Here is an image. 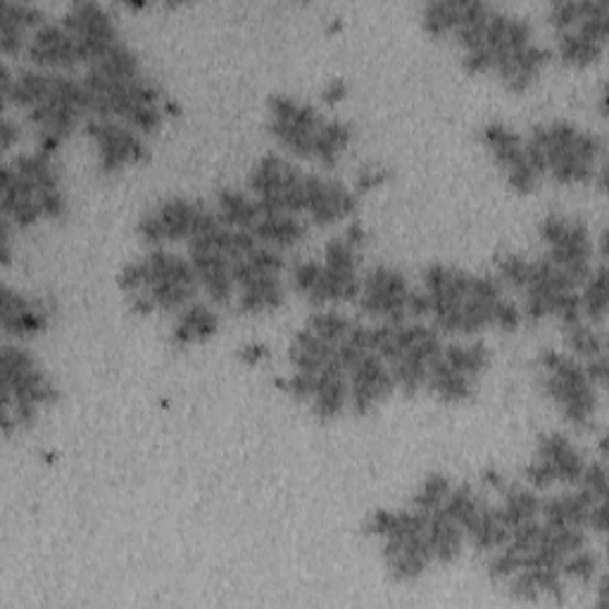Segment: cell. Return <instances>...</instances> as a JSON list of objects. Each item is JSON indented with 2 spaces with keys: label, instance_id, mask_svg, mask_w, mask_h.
<instances>
[{
  "label": "cell",
  "instance_id": "49",
  "mask_svg": "<svg viewBox=\"0 0 609 609\" xmlns=\"http://www.w3.org/2000/svg\"><path fill=\"white\" fill-rule=\"evenodd\" d=\"M389 176H391V170L386 168V164L381 162H369L365 164V168H359L357 170V176H355V193L359 196V193H369L374 188H379L383 186L386 182H389Z\"/></svg>",
  "mask_w": 609,
  "mask_h": 609
},
{
  "label": "cell",
  "instance_id": "38",
  "mask_svg": "<svg viewBox=\"0 0 609 609\" xmlns=\"http://www.w3.org/2000/svg\"><path fill=\"white\" fill-rule=\"evenodd\" d=\"M566 348L572 351L578 359H590L605 353V334L602 326H595L586 320H576L570 324H562Z\"/></svg>",
  "mask_w": 609,
  "mask_h": 609
},
{
  "label": "cell",
  "instance_id": "63",
  "mask_svg": "<svg viewBox=\"0 0 609 609\" xmlns=\"http://www.w3.org/2000/svg\"><path fill=\"white\" fill-rule=\"evenodd\" d=\"M343 237L348 239L351 243H355V245L359 248V251H363L365 243H367V229H365L363 225H359V221H353V225H348V229L343 231Z\"/></svg>",
  "mask_w": 609,
  "mask_h": 609
},
{
  "label": "cell",
  "instance_id": "45",
  "mask_svg": "<svg viewBox=\"0 0 609 609\" xmlns=\"http://www.w3.org/2000/svg\"><path fill=\"white\" fill-rule=\"evenodd\" d=\"M324 267L331 269H348V272H359V248L351 243L348 239L336 237L324 245Z\"/></svg>",
  "mask_w": 609,
  "mask_h": 609
},
{
  "label": "cell",
  "instance_id": "50",
  "mask_svg": "<svg viewBox=\"0 0 609 609\" xmlns=\"http://www.w3.org/2000/svg\"><path fill=\"white\" fill-rule=\"evenodd\" d=\"M521 476L533 491H545L558 483L552 467L545 460H541V457H533V460L521 469Z\"/></svg>",
  "mask_w": 609,
  "mask_h": 609
},
{
  "label": "cell",
  "instance_id": "28",
  "mask_svg": "<svg viewBox=\"0 0 609 609\" xmlns=\"http://www.w3.org/2000/svg\"><path fill=\"white\" fill-rule=\"evenodd\" d=\"M359 272H348V269H331L322 265V274L317 284L310 288V294L304 296L317 308H324L331 302H351L357 300L359 296Z\"/></svg>",
  "mask_w": 609,
  "mask_h": 609
},
{
  "label": "cell",
  "instance_id": "4",
  "mask_svg": "<svg viewBox=\"0 0 609 609\" xmlns=\"http://www.w3.org/2000/svg\"><path fill=\"white\" fill-rule=\"evenodd\" d=\"M541 367V389L550 400H555L564 420L584 428L590 424L598 407V386H595L581 359L555 348H545L538 355Z\"/></svg>",
  "mask_w": 609,
  "mask_h": 609
},
{
  "label": "cell",
  "instance_id": "25",
  "mask_svg": "<svg viewBox=\"0 0 609 609\" xmlns=\"http://www.w3.org/2000/svg\"><path fill=\"white\" fill-rule=\"evenodd\" d=\"M593 503H598V501H593L584 489L566 491V493L550 495V497H545V501H541V515H543V521H548V524L581 526V529H586Z\"/></svg>",
  "mask_w": 609,
  "mask_h": 609
},
{
  "label": "cell",
  "instance_id": "12",
  "mask_svg": "<svg viewBox=\"0 0 609 609\" xmlns=\"http://www.w3.org/2000/svg\"><path fill=\"white\" fill-rule=\"evenodd\" d=\"M221 225L212 231L200 233V237L188 241V260L193 269L198 274V281L210 296L212 302L227 304L233 296V274H231V257L225 253L219 241Z\"/></svg>",
  "mask_w": 609,
  "mask_h": 609
},
{
  "label": "cell",
  "instance_id": "24",
  "mask_svg": "<svg viewBox=\"0 0 609 609\" xmlns=\"http://www.w3.org/2000/svg\"><path fill=\"white\" fill-rule=\"evenodd\" d=\"M426 538H428V548H432L434 562L452 564L460 560L462 545H464V531L460 524L443 512V507L434 509L432 515H428Z\"/></svg>",
  "mask_w": 609,
  "mask_h": 609
},
{
  "label": "cell",
  "instance_id": "26",
  "mask_svg": "<svg viewBox=\"0 0 609 609\" xmlns=\"http://www.w3.org/2000/svg\"><path fill=\"white\" fill-rule=\"evenodd\" d=\"M253 233L260 243L284 251L308 237V221L290 212H267L257 219Z\"/></svg>",
  "mask_w": 609,
  "mask_h": 609
},
{
  "label": "cell",
  "instance_id": "61",
  "mask_svg": "<svg viewBox=\"0 0 609 609\" xmlns=\"http://www.w3.org/2000/svg\"><path fill=\"white\" fill-rule=\"evenodd\" d=\"M481 483H483V486H486L489 491L501 493L509 481L505 479L503 472H497L495 467H489V469H483V472H481Z\"/></svg>",
  "mask_w": 609,
  "mask_h": 609
},
{
  "label": "cell",
  "instance_id": "21",
  "mask_svg": "<svg viewBox=\"0 0 609 609\" xmlns=\"http://www.w3.org/2000/svg\"><path fill=\"white\" fill-rule=\"evenodd\" d=\"M312 412L317 420H334L348 405V369H345L338 357L317 374V391L312 395Z\"/></svg>",
  "mask_w": 609,
  "mask_h": 609
},
{
  "label": "cell",
  "instance_id": "46",
  "mask_svg": "<svg viewBox=\"0 0 609 609\" xmlns=\"http://www.w3.org/2000/svg\"><path fill=\"white\" fill-rule=\"evenodd\" d=\"M0 20L15 22L22 30H38L41 24L48 22L44 8L34 3H18V0H3L0 3Z\"/></svg>",
  "mask_w": 609,
  "mask_h": 609
},
{
  "label": "cell",
  "instance_id": "16",
  "mask_svg": "<svg viewBox=\"0 0 609 609\" xmlns=\"http://www.w3.org/2000/svg\"><path fill=\"white\" fill-rule=\"evenodd\" d=\"M443 353V343L438 331L426 326L424 334L414 341L410 348L400 355L395 363H391V374L395 379V389L405 395H414L426 386V374L434 359Z\"/></svg>",
  "mask_w": 609,
  "mask_h": 609
},
{
  "label": "cell",
  "instance_id": "35",
  "mask_svg": "<svg viewBox=\"0 0 609 609\" xmlns=\"http://www.w3.org/2000/svg\"><path fill=\"white\" fill-rule=\"evenodd\" d=\"M353 141V124L345 119H324L320 134H317L314 143V160L322 164L324 170H334L343 150Z\"/></svg>",
  "mask_w": 609,
  "mask_h": 609
},
{
  "label": "cell",
  "instance_id": "18",
  "mask_svg": "<svg viewBox=\"0 0 609 609\" xmlns=\"http://www.w3.org/2000/svg\"><path fill=\"white\" fill-rule=\"evenodd\" d=\"M550 60H552V50L548 46L529 44L515 53L505 55L503 60H497L493 72L501 77L509 93H524L538 79V74L543 72V67Z\"/></svg>",
  "mask_w": 609,
  "mask_h": 609
},
{
  "label": "cell",
  "instance_id": "1",
  "mask_svg": "<svg viewBox=\"0 0 609 609\" xmlns=\"http://www.w3.org/2000/svg\"><path fill=\"white\" fill-rule=\"evenodd\" d=\"M60 389L53 383L36 357L18 343H5L0 351V403H3V434L10 438L15 432L32 426L38 410L55 403Z\"/></svg>",
  "mask_w": 609,
  "mask_h": 609
},
{
  "label": "cell",
  "instance_id": "30",
  "mask_svg": "<svg viewBox=\"0 0 609 609\" xmlns=\"http://www.w3.org/2000/svg\"><path fill=\"white\" fill-rule=\"evenodd\" d=\"M219 329V317L217 312L205 302H188L186 308L179 314V320L172 329V343L176 345H188L196 341H207L217 334Z\"/></svg>",
  "mask_w": 609,
  "mask_h": 609
},
{
  "label": "cell",
  "instance_id": "22",
  "mask_svg": "<svg viewBox=\"0 0 609 609\" xmlns=\"http://www.w3.org/2000/svg\"><path fill=\"white\" fill-rule=\"evenodd\" d=\"M481 143L505 174L529 162L526 160L524 138L515 129L507 127L505 122H497V119L489 122L486 127L481 129Z\"/></svg>",
  "mask_w": 609,
  "mask_h": 609
},
{
  "label": "cell",
  "instance_id": "39",
  "mask_svg": "<svg viewBox=\"0 0 609 609\" xmlns=\"http://www.w3.org/2000/svg\"><path fill=\"white\" fill-rule=\"evenodd\" d=\"M558 53L566 65L588 67L602 58L605 44H598V41H590L586 36H581L576 30H570V32L560 34Z\"/></svg>",
  "mask_w": 609,
  "mask_h": 609
},
{
  "label": "cell",
  "instance_id": "3",
  "mask_svg": "<svg viewBox=\"0 0 609 609\" xmlns=\"http://www.w3.org/2000/svg\"><path fill=\"white\" fill-rule=\"evenodd\" d=\"M117 281L124 296L148 294L158 310L168 312L184 310L200 286L191 260L168 248H150L143 257L127 262Z\"/></svg>",
  "mask_w": 609,
  "mask_h": 609
},
{
  "label": "cell",
  "instance_id": "31",
  "mask_svg": "<svg viewBox=\"0 0 609 609\" xmlns=\"http://www.w3.org/2000/svg\"><path fill=\"white\" fill-rule=\"evenodd\" d=\"M215 212L225 227L245 229V231H253L257 219L262 217L257 200L251 196V193L239 188H219Z\"/></svg>",
  "mask_w": 609,
  "mask_h": 609
},
{
  "label": "cell",
  "instance_id": "23",
  "mask_svg": "<svg viewBox=\"0 0 609 609\" xmlns=\"http://www.w3.org/2000/svg\"><path fill=\"white\" fill-rule=\"evenodd\" d=\"M462 531L464 538H469V543L479 552H489V555L495 550H501L509 538V526L503 521L497 505H491L486 497H483V503L479 505L472 519L462 526Z\"/></svg>",
  "mask_w": 609,
  "mask_h": 609
},
{
  "label": "cell",
  "instance_id": "43",
  "mask_svg": "<svg viewBox=\"0 0 609 609\" xmlns=\"http://www.w3.org/2000/svg\"><path fill=\"white\" fill-rule=\"evenodd\" d=\"M450 491H452V481H450L448 474H440V472L428 474L422 481V486L414 491L412 507H420V509H426V512L440 509Z\"/></svg>",
  "mask_w": 609,
  "mask_h": 609
},
{
  "label": "cell",
  "instance_id": "13",
  "mask_svg": "<svg viewBox=\"0 0 609 609\" xmlns=\"http://www.w3.org/2000/svg\"><path fill=\"white\" fill-rule=\"evenodd\" d=\"M395 391L391 367L377 353H367L348 369V403L355 414H367Z\"/></svg>",
  "mask_w": 609,
  "mask_h": 609
},
{
  "label": "cell",
  "instance_id": "7",
  "mask_svg": "<svg viewBox=\"0 0 609 609\" xmlns=\"http://www.w3.org/2000/svg\"><path fill=\"white\" fill-rule=\"evenodd\" d=\"M538 233L548 245L545 257L570 274L576 286L584 284L593 272V237L586 221L550 212L538 225Z\"/></svg>",
  "mask_w": 609,
  "mask_h": 609
},
{
  "label": "cell",
  "instance_id": "44",
  "mask_svg": "<svg viewBox=\"0 0 609 609\" xmlns=\"http://www.w3.org/2000/svg\"><path fill=\"white\" fill-rule=\"evenodd\" d=\"M495 269H497V279H501L505 286L524 290L526 284H529L531 260L519 253H501L495 255Z\"/></svg>",
  "mask_w": 609,
  "mask_h": 609
},
{
  "label": "cell",
  "instance_id": "33",
  "mask_svg": "<svg viewBox=\"0 0 609 609\" xmlns=\"http://www.w3.org/2000/svg\"><path fill=\"white\" fill-rule=\"evenodd\" d=\"M53 89V69H20L15 74V84L8 99L3 101L5 107L15 105L18 110L30 113L32 107L44 103Z\"/></svg>",
  "mask_w": 609,
  "mask_h": 609
},
{
  "label": "cell",
  "instance_id": "36",
  "mask_svg": "<svg viewBox=\"0 0 609 609\" xmlns=\"http://www.w3.org/2000/svg\"><path fill=\"white\" fill-rule=\"evenodd\" d=\"M443 359L469 379H479L491 365V351L483 341L472 343H450L443 348Z\"/></svg>",
  "mask_w": 609,
  "mask_h": 609
},
{
  "label": "cell",
  "instance_id": "34",
  "mask_svg": "<svg viewBox=\"0 0 609 609\" xmlns=\"http://www.w3.org/2000/svg\"><path fill=\"white\" fill-rule=\"evenodd\" d=\"M501 497L503 501L497 505V512H501V517L509 529H515V526L541 515V495H538L531 486L507 483V486L501 491Z\"/></svg>",
  "mask_w": 609,
  "mask_h": 609
},
{
  "label": "cell",
  "instance_id": "5",
  "mask_svg": "<svg viewBox=\"0 0 609 609\" xmlns=\"http://www.w3.org/2000/svg\"><path fill=\"white\" fill-rule=\"evenodd\" d=\"M219 225L221 221L217 212L205 203L172 196L143 212L138 219L136 231L148 248H164V243L196 239Z\"/></svg>",
  "mask_w": 609,
  "mask_h": 609
},
{
  "label": "cell",
  "instance_id": "15",
  "mask_svg": "<svg viewBox=\"0 0 609 609\" xmlns=\"http://www.w3.org/2000/svg\"><path fill=\"white\" fill-rule=\"evenodd\" d=\"M0 324L8 336L15 338L44 334L50 324V308L44 300L18 294L3 284L0 288Z\"/></svg>",
  "mask_w": 609,
  "mask_h": 609
},
{
  "label": "cell",
  "instance_id": "47",
  "mask_svg": "<svg viewBox=\"0 0 609 609\" xmlns=\"http://www.w3.org/2000/svg\"><path fill=\"white\" fill-rule=\"evenodd\" d=\"M581 489H584L593 501H607V467L605 460L586 462L584 474H581Z\"/></svg>",
  "mask_w": 609,
  "mask_h": 609
},
{
  "label": "cell",
  "instance_id": "2",
  "mask_svg": "<svg viewBox=\"0 0 609 609\" xmlns=\"http://www.w3.org/2000/svg\"><path fill=\"white\" fill-rule=\"evenodd\" d=\"M524 141L543 152L545 170L558 184H593L605 164L598 168V160H605L602 138L566 119L536 124Z\"/></svg>",
  "mask_w": 609,
  "mask_h": 609
},
{
  "label": "cell",
  "instance_id": "20",
  "mask_svg": "<svg viewBox=\"0 0 609 609\" xmlns=\"http://www.w3.org/2000/svg\"><path fill=\"white\" fill-rule=\"evenodd\" d=\"M536 457H541V460H545L552 467L558 481L572 483V486L581 481V474H584L586 469L584 452L574 446L570 436L560 432H545L538 436Z\"/></svg>",
  "mask_w": 609,
  "mask_h": 609
},
{
  "label": "cell",
  "instance_id": "29",
  "mask_svg": "<svg viewBox=\"0 0 609 609\" xmlns=\"http://www.w3.org/2000/svg\"><path fill=\"white\" fill-rule=\"evenodd\" d=\"M426 389L432 391L436 398L446 400V403H462V400L474 398L476 381L464 377V374H460L457 369H452L446 359H443V353H440L432 363V367H428Z\"/></svg>",
  "mask_w": 609,
  "mask_h": 609
},
{
  "label": "cell",
  "instance_id": "8",
  "mask_svg": "<svg viewBox=\"0 0 609 609\" xmlns=\"http://www.w3.org/2000/svg\"><path fill=\"white\" fill-rule=\"evenodd\" d=\"M322 124L324 117L312 103H302L286 93H274L269 99V131L290 156L314 158Z\"/></svg>",
  "mask_w": 609,
  "mask_h": 609
},
{
  "label": "cell",
  "instance_id": "32",
  "mask_svg": "<svg viewBox=\"0 0 609 609\" xmlns=\"http://www.w3.org/2000/svg\"><path fill=\"white\" fill-rule=\"evenodd\" d=\"M288 355H290V363H294V367L298 371L320 374L331 363V359L336 357V345L322 341L312 329L304 326V329L296 331L294 341H290Z\"/></svg>",
  "mask_w": 609,
  "mask_h": 609
},
{
  "label": "cell",
  "instance_id": "57",
  "mask_svg": "<svg viewBox=\"0 0 609 609\" xmlns=\"http://www.w3.org/2000/svg\"><path fill=\"white\" fill-rule=\"evenodd\" d=\"M269 357V348L265 343L260 341H251V343H243L239 348V359L245 365H260L262 359Z\"/></svg>",
  "mask_w": 609,
  "mask_h": 609
},
{
  "label": "cell",
  "instance_id": "41",
  "mask_svg": "<svg viewBox=\"0 0 609 609\" xmlns=\"http://www.w3.org/2000/svg\"><path fill=\"white\" fill-rule=\"evenodd\" d=\"M351 326H353V322L348 320V317L334 308H320L308 322V329H312L317 336L331 345H338L345 336H348Z\"/></svg>",
  "mask_w": 609,
  "mask_h": 609
},
{
  "label": "cell",
  "instance_id": "59",
  "mask_svg": "<svg viewBox=\"0 0 609 609\" xmlns=\"http://www.w3.org/2000/svg\"><path fill=\"white\" fill-rule=\"evenodd\" d=\"M586 374H588V379L595 383V386H605L607 383V355H598V357H590L586 359Z\"/></svg>",
  "mask_w": 609,
  "mask_h": 609
},
{
  "label": "cell",
  "instance_id": "42",
  "mask_svg": "<svg viewBox=\"0 0 609 609\" xmlns=\"http://www.w3.org/2000/svg\"><path fill=\"white\" fill-rule=\"evenodd\" d=\"M560 572H562L564 581H574V584L590 586L595 576H598V572H600V558L595 555L593 550L581 548L574 552V555H570L562 562Z\"/></svg>",
  "mask_w": 609,
  "mask_h": 609
},
{
  "label": "cell",
  "instance_id": "58",
  "mask_svg": "<svg viewBox=\"0 0 609 609\" xmlns=\"http://www.w3.org/2000/svg\"><path fill=\"white\" fill-rule=\"evenodd\" d=\"M20 134H22L20 124H18L15 119H12L10 115H5V117H3V124H0V143H3V150H5V152H10L12 146H15V143L20 141Z\"/></svg>",
  "mask_w": 609,
  "mask_h": 609
},
{
  "label": "cell",
  "instance_id": "14",
  "mask_svg": "<svg viewBox=\"0 0 609 609\" xmlns=\"http://www.w3.org/2000/svg\"><path fill=\"white\" fill-rule=\"evenodd\" d=\"M357 210V193L336 179L308 172L304 176V212L314 225L329 227Z\"/></svg>",
  "mask_w": 609,
  "mask_h": 609
},
{
  "label": "cell",
  "instance_id": "9",
  "mask_svg": "<svg viewBox=\"0 0 609 609\" xmlns=\"http://www.w3.org/2000/svg\"><path fill=\"white\" fill-rule=\"evenodd\" d=\"M410 284L405 274L393 267L377 265L363 276L357 304L371 320L386 324L407 322Z\"/></svg>",
  "mask_w": 609,
  "mask_h": 609
},
{
  "label": "cell",
  "instance_id": "52",
  "mask_svg": "<svg viewBox=\"0 0 609 609\" xmlns=\"http://www.w3.org/2000/svg\"><path fill=\"white\" fill-rule=\"evenodd\" d=\"M24 32L26 30H22L20 24L0 20V50H3L8 58H15V55L22 53V48L26 50V44H30V41L24 38Z\"/></svg>",
  "mask_w": 609,
  "mask_h": 609
},
{
  "label": "cell",
  "instance_id": "62",
  "mask_svg": "<svg viewBox=\"0 0 609 609\" xmlns=\"http://www.w3.org/2000/svg\"><path fill=\"white\" fill-rule=\"evenodd\" d=\"M345 93H348V87H345V81H343V79H331L329 84L324 87L322 99H324V103L334 105V103H338V101L345 99Z\"/></svg>",
  "mask_w": 609,
  "mask_h": 609
},
{
  "label": "cell",
  "instance_id": "17",
  "mask_svg": "<svg viewBox=\"0 0 609 609\" xmlns=\"http://www.w3.org/2000/svg\"><path fill=\"white\" fill-rule=\"evenodd\" d=\"M26 58L36 67H50L53 72L81 62L77 41L69 36L60 22H44L34 30L30 44H26Z\"/></svg>",
  "mask_w": 609,
  "mask_h": 609
},
{
  "label": "cell",
  "instance_id": "55",
  "mask_svg": "<svg viewBox=\"0 0 609 609\" xmlns=\"http://www.w3.org/2000/svg\"><path fill=\"white\" fill-rule=\"evenodd\" d=\"M462 67L467 69L469 74H486L493 72V55L486 46L481 48H472V50H464L462 55Z\"/></svg>",
  "mask_w": 609,
  "mask_h": 609
},
{
  "label": "cell",
  "instance_id": "37",
  "mask_svg": "<svg viewBox=\"0 0 609 609\" xmlns=\"http://www.w3.org/2000/svg\"><path fill=\"white\" fill-rule=\"evenodd\" d=\"M581 286H584V290H578L584 320L595 326H602L605 317H607V267H605V262H600L598 267H593L590 276Z\"/></svg>",
  "mask_w": 609,
  "mask_h": 609
},
{
  "label": "cell",
  "instance_id": "6",
  "mask_svg": "<svg viewBox=\"0 0 609 609\" xmlns=\"http://www.w3.org/2000/svg\"><path fill=\"white\" fill-rule=\"evenodd\" d=\"M428 515H432V512L420 507L393 509L389 531L381 538V555L395 581L420 578L428 570V564L434 562L426 538Z\"/></svg>",
  "mask_w": 609,
  "mask_h": 609
},
{
  "label": "cell",
  "instance_id": "60",
  "mask_svg": "<svg viewBox=\"0 0 609 609\" xmlns=\"http://www.w3.org/2000/svg\"><path fill=\"white\" fill-rule=\"evenodd\" d=\"M588 526L595 533H605L607 529V501H598L593 503L590 507V515H588Z\"/></svg>",
  "mask_w": 609,
  "mask_h": 609
},
{
  "label": "cell",
  "instance_id": "19",
  "mask_svg": "<svg viewBox=\"0 0 609 609\" xmlns=\"http://www.w3.org/2000/svg\"><path fill=\"white\" fill-rule=\"evenodd\" d=\"M507 588L515 600L538 602L548 598L562 602L566 593V581L558 566H524L515 576L507 578Z\"/></svg>",
  "mask_w": 609,
  "mask_h": 609
},
{
  "label": "cell",
  "instance_id": "51",
  "mask_svg": "<svg viewBox=\"0 0 609 609\" xmlns=\"http://www.w3.org/2000/svg\"><path fill=\"white\" fill-rule=\"evenodd\" d=\"M320 274H322V262L300 260L296 262L294 269H290V284L296 286L298 294L308 296L310 288L317 284V279H320Z\"/></svg>",
  "mask_w": 609,
  "mask_h": 609
},
{
  "label": "cell",
  "instance_id": "54",
  "mask_svg": "<svg viewBox=\"0 0 609 609\" xmlns=\"http://www.w3.org/2000/svg\"><path fill=\"white\" fill-rule=\"evenodd\" d=\"M521 322V310L517 308V302L507 300L505 296L495 302V310H493V324H497L505 331H515Z\"/></svg>",
  "mask_w": 609,
  "mask_h": 609
},
{
  "label": "cell",
  "instance_id": "56",
  "mask_svg": "<svg viewBox=\"0 0 609 609\" xmlns=\"http://www.w3.org/2000/svg\"><path fill=\"white\" fill-rule=\"evenodd\" d=\"M407 314H412V317L432 314V300H428V294H426L424 288H410Z\"/></svg>",
  "mask_w": 609,
  "mask_h": 609
},
{
  "label": "cell",
  "instance_id": "48",
  "mask_svg": "<svg viewBox=\"0 0 609 609\" xmlns=\"http://www.w3.org/2000/svg\"><path fill=\"white\" fill-rule=\"evenodd\" d=\"M578 22V0H558L548 10V24L558 34L574 30Z\"/></svg>",
  "mask_w": 609,
  "mask_h": 609
},
{
  "label": "cell",
  "instance_id": "11",
  "mask_svg": "<svg viewBox=\"0 0 609 609\" xmlns=\"http://www.w3.org/2000/svg\"><path fill=\"white\" fill-rule=\"evenodd\" d=\"M87 134L99 148V164L105 174H115L148 158V146L136 129L119 119L89 117Z\"/></svg>",
  "mask_w": 609,
  "mask_h": 609
},
{
  "label": "cell",
  "instance_id": "10",
  "mask_svg": "<svg viewBox=\"0 0 609 609\" xmlns=\"http://www.w3.org/2000/svg\"><path fill=\"white\" fill-rule=\"evenodd\" d=\"M60 24L77 41L81 62H95L99 58L119 44V32L115 18L110 15L107 8L93 0H79L67 8Z\"/></svg>",
  "mask_w": 609,
  "mask_h": 609
},
{
  "label": "cell",
  "instance_id": "27",
  "mask_svg": "<svg viewBox=\"0 0 609 609\" xmlns=\"http://www.w3.org/2000/svg\"><path fill=\"white\" fill-rule=\"evenodd\" d=\"M286 300V286L281 274H262L255 279L241 284L239 310L243 314H262L281 308Z\"/></svg>",
  "mask_w": 609,
  "mask_h": 609
},
{
  "label": "cell",
  "instance_id": "40",
  "mask_svg": "<svg viewBox=\"0 0 609 609\" xmlns=\"http://www.w3.org/2000/svg\"><path fill=\"white\" fill-rule=\"evenodd\" d=\"M460 8L462 0H428L422 8V26L436 38L455 32L460 22Z\"/></svg>",
  "mask_w": 609,
  "mask_h": 609
},
{
  "label": "cell",
  "instance_id": "53",
  "mask_svg": "<svg viewBox=\"0 0 609 609\" xmlns=\"http://www.w3.org/2000/svg\"><path fill=\"white\" fill-rule=\"evenodd\" d=\"M281 386H284V391L288 395H294L296 400H312V395L317 391V374L296 369Z\"/></svg>",
  "mask_w": 609,
  "mask_h": 609
}]
</instances>
